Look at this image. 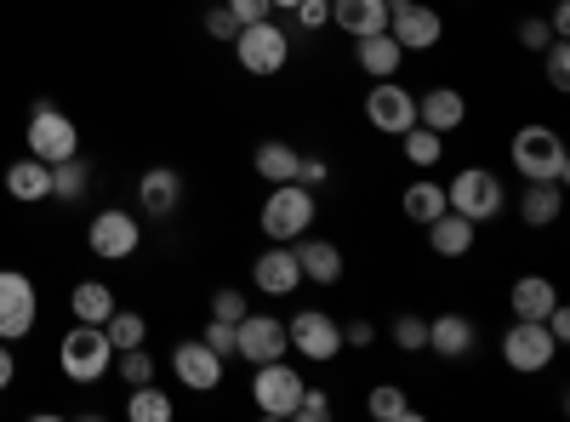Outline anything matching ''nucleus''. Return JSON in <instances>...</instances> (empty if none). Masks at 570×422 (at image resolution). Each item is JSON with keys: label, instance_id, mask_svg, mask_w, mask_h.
Segmentation results:
<instances>
[{"label": "nucleus", "instance_id": "f257e3e1", "mask_svg": "<svg viewBox=\"0 0 570 422\" xmlns=\"http://www.w3.org/2000/svg\"><path fill=\"white\" fill-rule=\"evenodd\" d=\"M508 160L525 183H564L570 177V155H564V137L553 126H519L513 144H508Z\"/></svg>", "mask_w": 570, "mask_h": 422}, {"label": "nucleus", "instance_id": "f03ea898", "mask_svg": "<svg viewBox=\"0 0 570 422\" xmlns=\"http://www.w3.org/2000/svg\"><path fill=\"white\" fill-rule=\"evenodd\" d=\"M314 212H320L314 189H303V183H268V200H263L257 223H263L268 241L292 246L297 234H308V228H314Z\"/></svg>", "mask_w": 570, "mask_h": 422}, {"label": "nucleus", "instance_id": "7ed1b4c3", "mask_svg": "<svg viewBox=\"0 0 570 422\" xmlns=\"http://www.w3.org/2000/svg\"><path fill=\"white\" fill-rule=\"evenodd\" d=\"M109 360H115V343L91 320H75V332H63V343H58V365L69 383H98L109 371Z\"/></svg>", "mask_w": 570, "mask_h": 422}, {"label": "nucleus", "instance_id": "20e7f679", "mask_svg": "<svg viewBox=\"0 0 570 422\" xmlns=\"http://www.w3.org/2000/svg\"><path fill=\"white\" fill-rule=\"evenodd\" d=\"M445 206H451V212H462L468 223H491V217L508 206L502 177H497V171H485V166H462V171L445 183Z\"/></svg>", "mask_w": 570, "mask_h": 422}, {"label": "nucleus", "instance_id": "39448f33", "mask_svg": "<svg viewBox=\"0 0 570 422\" xmlns=\"http://www.w3.org/2000/svg\"><path fill=\"white\" fill-rule=\"evenodd\" d=\"M234 58H240L246 75H279L285 63H292V40H285L279 23H240V35H234Z\"/></svg>", "mask_w": 570, "mask_h": 422}, {"label": "nucleus", "instance_id": "423d86ee", "mask_svg": "<svg viewBox=\"0 0 570 422\" xmlns=\"http://www.w3.org/2000/svg\"><path fill=\"white\" fill-rule=\"evenodd\" d=\"M553 354H559V343H553V332H548L542 320H513L508 332H502V360H508V371H519V377L548 371Z\"/></svg>", "mask_w": 570, "mask_h": 422}, {"label": "nucleus", "instance_id": "0eeeda50", "mask_svg": "<svg viewBox=\"0 0 570 422\" xmlns=\"http://www.w3.org/2000/svg\"><path fill=\"white\" fill-rule=\"evenodd\" d=\"M29 155L46 160V166L80 155V126L63 109H52V104H35V115H29Z\"/></svg>", "mask_w": 570, "mask_h": 422}, {"label": "nucleus", "instance_id": "6e6552de", "mask_svg": "<svg viewBox=\"0 0 570 422\" xmlns=\"http://www.w3.org/2000/svg\"><path fill=\"white\" fill-rule=\"evenodd\" d=\"M389 35L405 52H434L445 40V18L428 7V0H389Z\"/></svg>", "mask_w": 570, "mask_h": 422}, {"label": "nucleus", "instance_id": "1a4fd4ad", "mask_svg": "<svg viewBox=\"0 0 570 422\" xmlns=\"http://www.w3.org/2000/svg\"><path fill=\"white\" fill-rule=\"evenodd\" d=\"M365 120H371V131H383V137L411 131V126H416V91H405L400 75H394V80H376V86L365 91Z\"/></svg>", "mask_w": 570, "mask_h": 422}, {"label": "nucleus", "instance_id": "9d476101", "mask_svg": "<svg viewBox=\"0 0 570 422\" xmlns=\"http://www.w3.org/2000/svg\"><path fill=\"white\" fill-rule=\"evenodd\" d=\"M303 389H308V383H303L285 360H263V365H252V405H257L263 416H292V405H297Z\"/></svg>", "mask_w": 570, "mask_h": 422}, {"label": "nucleus", "instance_id": "9b49d317", "mask_svg": "<svg viewBox=\"0 0 570 422\" xmlns=\"http://www.w3.org/2000/svg\"><path fill=\"white\" fill-rule=\"evenodd\" d=\"M285 337H292V349H297L303 360H314V365H325V360L343 354V325L331 320V314H320V308H303V314L285 320Z\"/></svg>", "mask_w": 570, "mask_h": 422}, {"label": "nucleus", "instance_id": "f8f14e48", "mask_svg": "<svg viewBox=\"0 0 570 422\" xmlns=\"http://www.w3.org/2000/svg\"><path fill=\"white\" fill-rule=\"evenodd\" d=\"M35 314H40V297H35V279L18 274V268H0V337L18 343L35 332Z\"/></svg>", "mask_w": 570, "mask_h": 422}, {"label": "nucleus", "instance_id": "ddd939ff", "mask_svg": "<svg viewBox=\"0 0 570 422\" xmlns=\"http://www.w3.org/2000/svg\"><path fill=\"white\" fill-rule=\"evenodd\" d=\"M285 349H292V337H285V320H274V314H246V320H234V354H240L246 365L285 360Z\"/></svg>", "mask_w": 570, "mask_h": 422}, {"label": "nucleus", "instance_id": "4468645a", "mask_svg": "<svg viewBox=\"0 0 570 422\" xmlns=\"http://www.w3.org/2000/svg\"><path fill=\"white\" fill-rule=\"evenodd\" d=\"M86 246L98 252L104 263H126V257L142 246V228H137V217H131V212L109 206V212L91 217V228H86Z\"/></svg>", "mask_w": 570, "mask_h": 422}, {"label": "nucleus", "instance_id": "2eb2a0df", "mask_svg": "<svg viewBox=\"0 0 570 422\" xmlns=\"http://www.w3.org/2000/svg\"><path fill=\"white\" fill-rule=\"evenodd\" d=\"M171 371H177V383H183V389H195V394L223 389V354H217L206 337L177 343V349H171Z\"/></svg>", "mask_w": 570, "mask_h": 422}, {"label": "nucleus", "instance_id": "dca6fc26", "mask_svg": "<svg viewBox=\"0 0 570 422\" xmlns=\"http://www.w3.org/2000/svg\"><path fill=\"white\" fill-rule=\"evenodd\" d=\"M252 286L263 292V297H292L297 286H303V268H297V252L292 246H268L257 263H252Z\"/></svg>", "mask_w": 570, "mask_h": 422}, {"label": "nucleus", "instance_id": "f3484780", "mask_svg": "<svg viewBox=\"0 0 570 422\" xmlns=\"http://www.w3.org/2000/svg\"><path fill=\"white\" fill-rule=\"evenodd\" d=\"M292 252H297L303 279H314V286H337V279H343V252L331 246V241H320L314 228H308V234H297Z\"/></svg>", "mask_w": 570, "mask_h": 422}, {"label": "nucleus", "instance_id": "a211bd4d", "mask_svg": "<svg viewBox=\"0 0 570 422\" xmlns=\"http://www.w3.org/2000/svg\"><path fill=\"white\" fill-rule=\"evenodd\" d=\"M462 120H468V98L456 86H434V91H422V98H416V126H428V131L451 137Z\"/></svg>", "mask_w": 570, "mask_h": 422}, {"label": "nucleus", "instance_id": "6ab92c4d", "mask_svg": "<svg viewBox=\"0 0 570 422\" xmlns=\"http://www.w3.org/2000/svg\"><path fill=\"white\" fill-rule=\"evenodd\" d=\"M354 63H360L371 80H394V75H400V63H405V46H400L389 29L360 35V40H354Z\"/></svg>", "mask_w": 570, "mask_h": 422}, {"label": "nucleus", "instance_id": "aec40b11", "mask_svg": "<svg viewBox=\"0 0 570 422\" xmlns=\"http://www.w3.org/2000/svg\"><path fill=\"white\" fill-rule=\"evenodd\" d=\"M331 29H343L348 40L389 29V0H331Z\"/></svg>", "mask_w": 570, "mask_h": 422}, {"label": "nucleus", "instance_id": "412c9836", "mask_svg": "<svg viewBox=\"0 0 570 422\" xmlns=\"http://www.w3.org/2000/svg\"><path fill=\"white\" fill-rule=\"evenodd\" d=\"M422 228H428V246H434L445 263H456V257L473 252V223H468L462 212H451V206H445L434 223H422Z\"/></svg>", "mask_w": 570, "mask_h": 422}, {"label": "nucleus", "instance_id": "4be33fe9", "mask_svg": "<svg viewBox=\"0 0 570 422\" xmlns=\"http://www.w3.org/2000/svg\"><path fill=\"white\" fill-rule=\"evenodd\" d=\"M137 200H142V212H149V217H171V212L183 206V177H177L171 166L142 171V183H137Z\"/></svg>", "mask_w": 570, "mask_h": 422}, {"label": "nucleus", "instance_id": "5701e85b", "mask_svg": "<svg viewBox=\"0 0 570 422\" xmlns=\"http://www.w3.org/2000/svg\"><path fill=\"white\" fill-rule=\"evenodd\" d=\"M553 303H559V292H553V279H548V274H519V279H513V292H508L513 320H548Z\"/></svg>", "mask_w": 570, "mask_h": 422}, {"label": "nucleus", "instance_id": "b1692460", "mask_svg": "<svg viewBox=\"0 0 570 422\" xmlns=\"http://www.w3.org/2000/svg\"><path fill=\"white\" fill-rule=\"evenodd\" d=\"M7 195H12V200H23V206H35V200H52V166L35 160V155L12 160V166H7Z\"/></svg>", "mask_w": 570, "mask_h": 422}, {"label": "nucleus", "instance_id": "393cba45", "mask_svg": "<svg viewBox=\"0 0 570 422\" xmlns=\"http://www.w3.org/2000/svg\"><path fill=\"white\" fill-rule=\"evenodd\" d=\"M428 349H434L440 360L473 354V320H468V314H440V320H428Z\"/></svg>", "mask_w": 570, "mask_h": 422}, {"label": "nucleus", "instance_id": "a878e982", "mask_svg": "<svg viewBox=\"0 0 570 422\" xmlns=\"http://www.w3.org/2000/svg\"><path fill=\"white\" fill-rule=\"evenodd\" d=\"M559 212H564V183H525V195H519L525 228H548V223H559Z\"/></svg>", "mask_w": 570, "mask_h": 422}, {"label": "nucleus", "instance_id": "bb28decb", "mask_svg": "<svg viewBox=\"0 0 570 422\" xmlns=\"http://www.w3.org/2000/svg\"><path fill=\"white\" fill-rule=\"evenodd\" d=\"M297 149L292 144H279V137H263L257 144V155H252V166H257V177L263 183H297Z\"/></svg>", "mask_w": 570, "mask_h": 422}, {"label": "nucleus", "instance_id": "cd10ccee", "mask_svg": "<svg viewBox=\"0 0 570 422\" xmlns=\"http://www.w3.org/2000/svg\"><path fill=\"white\" fill-rule=\"evenodd\" d=\"M400 212H405L411 223H434V217L445 212V183H434V177H416L411 189L400 195Z\"/></svg>", "mask_w": 570, "mask_h": 422}, {"label": "nucleus", "instance_id": "c85d7f7f", "mask_svg": "<svg viewBox=\"0 0 570 422\" xmlns=\"http://www.w3.org/2000/svg\"><path fill=\"white\" fill-rule=\"evenodd\" d=\"M69 308H75V320H91V325H104L120 303H115V292L104 286V279H80V286L69 292Z\"/></svg>", "mask_w": 570, "mask_h": 422}, {"label": "nucleus", "instance_id": "c756f323", "mask_svg": "<svg viewBox=\"0 0 570 422\" xmlns=\"http://www.w3.org/2000/svg\"><path fill=\"white\" fill-rule=\"evenodd\" d=\"M400 149H405V160H411L416 171H428V166L445 160V137L428 131V126H411V131H400Z\"/></svg>", "mask_w": 570, "mask_h": 422}, {"label": "nucleus", "instance_id": "7c9ffc66", "mask_svg": "<svg viewBox=\"0 0 570 422\" xmlns=\"http://www.w3.org/2000/svg\"><path fill=\"white\" fill-rule=\"evenodd\" d=\"M104 332H109V343H115V354H120V349L149 343V320H142L137 308H115V314L104 320Z\"/></svg>", "mask_w": 570, "mask_h": 422}, {"label": "nucleus", "instance_id": "2f4dec72", "mask_svg": "<svg viewBox=\"0 0 570 422\" xmlns=\"http://www.w3.org/2000/svg\"><path fill=\"white\" fill-rule=\"evenodd\" d=\"M126 416L131 422H171V394H160L155 383H137L126 400Z\"/></svg>", "mask_w": 570, "mask_h": 422}, {"label": "nucleus", "instance_id": "473e14b6", "mask_svg": "<svg viewBox=\"0 0 570 422\" xmlns=\"http://www.w3.org/2000/svg\"><path fill=\"white\" fill-rule=\"evenodd\" d=\"M86 189H91V171H86L80 155H69V160L52 166V200H80Z\"/></svg>", "mask_w": 570, "mask_h": 422}, {"label": "nucleus", "instance_id": "72a5a7b5", "mask_svg": "<svg viewBox=\"0 0 570 422\" xmlns=\"http://www.w3.org/2000/svg\"><path fill=\"white\" fill-rule=\"evenodd\" d=\"M365 411H371L376 422H405V416H411V400H405L400 383H376V389L365 394Z\"/></svg>", "mask_w": 570, "mask_h": 422}, {"label": "nucleus", "instance_id": "f704fd0d", "mask_svg": "<svg viewBox=\"0 0 570 422\" xmlns=\"http://www.w3.org/2000/svg\"><path fill=\"white\" fill-rule=\"evenodd\" d=\"M542 75H548L553 91H570V46L564 40H548L542 46Z\"/></svg>", "mask_w": 570, "mask_h": 422}, {"label": "nucleus", "instance_id": "c9c22d12", "mask_svg": "<svg viewBox=\"0 0 570 422\" xmlns=\"http://www.w3.org/2000/svg\"><path fill=\"white\" fill-rule=\"evenodd\" d=\"M394 343H400V354H422L428 349V320L422 314H400L394 320Z\"/></svg>", "mask_w": 570, "mask_h": 422}, {"label": "nucleus", "instance_id": "e433bc0d", "mask_svg": "<svg viewBox=\"0 0 570 422\" xmlns=\"http://www.w3.org/2000/svg\"><path fill=\"white\" fill-rule=\"evenodd\" d=\"M120 377L137 389V383H155V360H149V349H120Z\"/></svg>", "mask_w": 570, "mask_h": 422}, {"label": "nucleus", "instance_id": "4c0bfd02", "mask_svg": "<svg viewBox=\"0 0 570 422\" xmlns=\"http://www.w3.org/2000/svg\"><path fill=\"white\" fill-rule=\"evenodd\" d=\"M246 314H252L246 292H234V286H217V292H212V320H228V325H234V320H246Z\"/></svg>", "mask_w": 570, "mask_h": 422}, {"label": "nucleus", "instance_id": "58836bf2", "mask_svg": "<svg viewBox=\"0 0 570 422\" xmlns=\"http://www.w3.org/2000/svg\"><path fill=\"white\" fill-rule=\"evenodd\" d=\"M548 40H559V35L548 29V18H519V46H525V52L542 58V46H548Z\"/></svg>", "mask_w": 570, "mask_h": 422}, {"label": "nucleus", "instance_id": "ea45409f", "mask_svg": "<svg viewBox=\"0 0 570 422\" xmlns=\"http://www.w3.org/2000/svg\"><path fill=\"white\" fill-rule=\"evenodd\" d=\"M297 23L308 29V35H320V29H331V0H297Z\"/></svg>", "mask_w": 570, "mask_h": 422}, {"label": "nucleus", "instance_id": "a19ab883", "mask_svg": "<svg viewBox=\"0 0 570 422\" xmlns=\"http://www.w3.org/2000/svg\"><path fill=\"white\" fill-rule=\"evenodd\" d=\"M292 416H297V422H325V416H331V400H325L320 389H303L297 405H292Z\"/></svg>", "mask_w": 570, "mask_h": 422}, {"label": "nucleus", "instance_id": "79ce46f5", "mask_svg": "<svg viewBox=\"0 0 570 422\" xmlns=\"http://www.w3.org/2000/svg\"><path fill=\"white\" fill-rule=\"evenodd\" d=\"M206 35H212V40H228V46H234V35H240V18H234L228 7H212V12H206Z\"/></svg>", "mask_w": 570, "mask_h": 422}, {"label": "nucleus", "instance_id": "37998d69", "mask_svg": "<svg viewBox=\"0 0 570 422\" xmlns=\"http://www.w3.org/2000/svg\"><path fill=\"white\" fill-rule=\"evenodd\" d=\"M297 183H303V189H325V183H331V166H325L320 155H303V160H297Z\"/></svg>", "mask_w": 570, "mask_h": 422}, {"label": "nucleus", "instance_id": "c03bdc74", "mask_svg": "<svg viewBox=\"0 0 570 422\" xmlns=\"http://www.w3.org/2000/svg\"><path fill=\"white\" fill-rule=\"evenodd\" d=\"M200 337H206V343H212V349H217L223 360H234V325H228V320H212Z\"/></svg>", "mask_w": 570, "mask_h": 422}, {"label": "nucleus", "instance_id": "a18cd8bd", "mask_svg": "<svg viewBox=\"0 0 570 422\" xmlns=\"http://www.w3.org/2000/svg\"><path fill=\"white\" fill-rule=\"evenodd\" d=\"M223 7L234 12V18H240V23H263L274 7H268V0H223Z\"/></svg>", "mask_w": 570, "mask_h": 422}, {"label": "nucleus", "instance_id": "49530a36", "mask_svg": "<svg viewBox=\"0 0 570 422\" xmlns=\"http://www.w3.org/2000/svg\"><path fill=\"white\" fill-rule=\"evenodd\" d=\"M376 343V325L371 320H348L343 325V349H371Z\"/></svg>", "mask_w": 570, "mask_h": 422}, {"label": "nucleus", "instance_id": "de8ad7c7", "mask_svg": "<svg viewBox=\"0 0 570 422\" xmlns=\"http://www.w3.org/2000/svg\"><path fill=\"white\" fill-rule=\"evenodd\" d=\"M12 377H18V360H12V349H7V343H0V394L12 389Z\"/></svg>", "mask_w": 570, "mask_h": 422}, {"label": "nucleus", "instance_id": "09e8293b", "mask_svg": "<svg viewBox=\"0 0 570 422\" xmlns=\"http://www.w3.org/2000/svg\"><path fill=\"white\" fill-rule=\"evenodd\" d=\"M548 29H553L559 40L570 35V7H564V0H553V12H548Z\"/></svg>", "mask_w": 570, "mask_h": 422}, {"label": "nucleus", "instance_id": "8fccbe9b", "mask_svg": "<svg viewBox=\"0 0 570 422\" xmlns=\"http://www.w3.org/2000/svg\"><path fill=\"white\" fill-rule=\"evenodd\" d=\"M268 7H274V12H292V7H297V0H268Z\"/></svg>", "mask_w": 570, "mask_h": 422}]
</instances>
